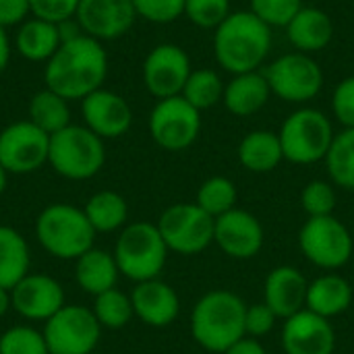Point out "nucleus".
Instances as JSON below:
<instances>
[{
    "instance_id": "7",
    "label": "nucleus",
    "mask_w": 354,
    "mask_h": 354,
    "mask_svg": "<svg viewBox=\"0 0 354 354\" xmlns=\"http://www.w3.org/2000/svg\"><path fill=\"white\" fill-rule=\"evenodd\" d=\"M278 137L284 160L299 166H309L326 160L336 133L332 120L322 110L301 108L282 122Z\"/></svg>"
},
{
    "instance_id": "1",
    "label": "nucleus",
    "mask_w": 354,
    "mask_h": 354,
    "mask_svg": "<svg viewBox=\"0 0 354 354\" xmlns=\"http://www.w3.org/2000/svg\"><path fill=\"white\" fill-rule=\"evenodd\" d=\"M108 75V54L102 44L89 35L60 44L56 54L46 64V87L71 100H83L102 89Z\"/></svg>"
},
{
    "instance_id": "42",
    "label": "nucleus",
    "mask_w": 354,
    "mask_h": 354,
    "mask_svg": "<svg viewBox=\"0 0 354 354\" xmlns=\"http://www.w3.org/2000/svg\"><path fill=\"white\" fill-rule=\"evenodd\" d=\"M332 110L344 129H354V77H346L334 91Z\"/></svg>"
},
{
    "instance_id": "47",
    "label": "nucleus",
    "mask_w": 354,
    "mask_h": 354,
    "mask_svg": "<svg viewBox=\"0 0 354 354\" xmlns=\"http://www.w3.org/2000/svg\"><path fill=\"white\" fill-rule=\"evenodd\" d=\"M6 176H8V172L2 168V164H0V195L4 193V189H6Z\"/></svg>"
},
{
    "instance_id": "41",
    "label": "nucleus",
    "mask_w": 354,
    "mask_h": 354,
    "mask_svg": "<svg viewBox=\"0 0 354 354\" xmlns=\"http://www.w3.org/2000/svg\"><path fill=\"white\" fill-rule=\"evenodd\" d=\"M81 0H29L31 15L50 23H62L77 15Z\"/></svg>"
},
{
    "instance_id": "29",
    "label": "nucleus",
    "mask_w": 354,
    "mask_h": 354,
    "mask_svg": "<svg viewBox=\"0 0 354 354\" xmlns=\"http://www.w3.org/2000/svg\"><path fill=\"white\" fill-rule=\"evenodd\" d=\"M95 232H114L127 226L129 205L122 195L114 191H97L83 207Z\"/></svg>"
},
{
    "instance_id": "43",
    "label": "nucleus",
    "mask_w": 354,
    "mask_h": 354,
    "mask_svg": "<svg viewBox=\"0 0 354 354\" xmlns=\"http://www.w3.org/2000/svg\"><path fill=\"white\" fill-rule=\"evenodd\" d=\"M31 12L29 0H0V27H10L21 23Z\"/></svg>"
},
{
    "instance_id": "12",
    "label": "nucleus",
    "mask_w": 354,
    "mask_h": 354,
    "mask_svg": "<svg viewBox=\"0 0 354 354\" xmlns=\"http://www.w3.org/2000/svg\"><path fill=\"white\" fill-rule=\"evenodd\" d=\"M201 131V112L183 95L166 97L156 104L149 114L151 139L166 151H183L191 147Z\"/></svg>"
},
{
    "instance_id": "9",
    "label": "nucleus",
    "mask_w": 354,
    "mask_h": 354,
    "mask_svg": "<svg viewBox=\"0 0 354 354\" xmlns=\"http://www.w3.org/2000/svg\"><path fill=\"white\" fill-rule=\"evenodd\" d=\"M214 224L216 218L197 203H174L162 212L156 226L168 251L191 257L214 245Z\"/></svg>"
},
{
    "instance_id": "8",
    "label": "nucleus",
    "mask_w": 354,
    "mask_h": 354,
    "mask_svg": "<svg viewBox=\"0 0 354 354\" xmlns=\"http://www.w3.org/2000/svg\"><path fill=\"white\" fill-rule=\"evenodd\" d=\"M299 249L311 266L338 272L353 259L354 239L348 226L336 216L307 218L299 232Z\"/></svg>"
},
{
    "instance_id": "46",
    "label": "nucleus",
    "mask_w": 354,
    "mask_h": 354,
    "mask_svg": "<svg viewBox=\"0 0 354 354\" xmlns=\"http://www.w3.org/2000/svg\"><path fill=\"white\" fill-rule=\"evenodd\" d=\"M10 307H12L10 305V290H6V288L0 286V317H4Z\"/></svg>"
},
{
    "instance_id": "18",
    "label": "nucleus",
    "mask_w": 354,
    "mask_h": 354,
    "mask_svg": "<svg viewBox=\"0 0 354 354\" xmlns=\"http://www.w3.org/2000/svg\"><path fill=\"white\" fill-rule=\"evenodd\" d=\"M75 19L85 35L93 39H116L124 35L135 19L133 0H81Z\"/></svg>"
},
{
    "instance_id": "10",
    "label": "nucleus",
    "mask_w": 354,
    "mask_h": 354,
    "mask_svg": "<svg viewBox=\"0 0 354 354\" xmlns=\"http://www.w3.org/2000/svg\"><path fill=\"white\" fill-rule=\"evenodd\" d=\"M102 336V326L93 311L81 305H64L44 328L50 354H89Z\"/></svg>"
},
{
    "instance_id": "24",
    "label": "nucleus",
    "mask_w": 354,
    "mask_h": 354,
    "mask_svg": "<svg viewBox=\"0 0 354 354\" xmlns=\"http://www.w3.org/2000/svg\"><path fill=\"white\" fill-rule=\"evenodd\" d=\"M272 95L270 83L263 73L251 71L234 75L232 81L224 87V106L234 116H251L259 112Z\"/></svg>"
},
{
    "instance_id": "16",
    "label": "nucleus",
    "mask_w": 354,
    "mask_h": 354,
    "mask_svg": "<svg viewBox=\"0 0 354 354\" xmlns=\"http://www.w3.org/2000/svg\"><path fill=\"white\" fill-rule=\"evenodd\" d=\"M280 344L284 354H334L336 330L330 319L303 309L284 319Z\"/></svg>"
},
{
    "instance_id": "5",
    "label": "nucleus",
    "mask_w": 354,
    "mask_h": 354,
    "mask_svg": "<svg viewBox=\"0 0 354 354\" xmlns=\"http://www.w3.org/2000/svg\"><path fill=\"white\" fill-rule=\"evenodd\" d=\"M168 247L151 222H131L127 224L114 245V259L120 276L133 282H147L160 278L166 268Z\"/></svg>"
},
{
    "instance_id": "31",
    "label": "nucleus",
    "mask_w": 354,
    "mask_h": 354,
    "mask_svg": "<svg viewBox=\"0 0 354 354\" xmlns=\"http://www.w3.org/2000/svg\"><path fill=\"white\" fill-rule=\"evenodd\" d=\"M324 162L338 189L354 191V129H344L334 137Z\"/></svg>"
},
{
    "instance_id": "22",
    "label": "nucleus",
    "mask_w": 354,
    "mask_h": 354,
    "mask_svg": "<svg viewBox=\"0 0 354 354\" xmlns=\"http://www.w3.org/2000/svg\"><path fill=\"white\" fill-rule=\"evenodd\" d=\"M353 299L354 290L351 282L338 272H326L309 282L305 309L332 322L351 309Z\"/></svg>"
},
{
    "instance_id": "6",
    "label": "nucleus",
    "mask_w": 354,
    "mask_h": 354,
    "mask_svg": "<svg viewBox=\"0 0 354 354\" xmlns=\"http://www.w3.org/2000/svg\"><path fill=\"white\" fill-rule=\"evenodd\" d=\"M106 162L102 137L87 127L68 124L50 137L48 164L56 174L68 180L93 178Z\"/></svg>"
},
{
    "instance_id": "45",
    "label": "nucleus",
    "mask_w": 354,
    "mask_h": 354,
    "mask_svg": "<svg viewBox=\"0 0 354 354\" xmlns=\"http://www.w3.org/2000/svg\"><path fill=\"white\" fill-rule=\"evenodd\" d=\"M8 60H10V41L4 27H0V73L6 68Z\"/></svg>"
},
{
    "instance_id": "15",
    "label": "nucleus",
    "mask_w": 354,
    "mask_h": 354,
    "mask_svg": "<svg viewBox=\"0 0 354 354\" xmlns=\"http://www.w3.org/2000/svg\"><path fill=\"white\" fill-rule=\"evenodd\" d=\"M191 73L189 54L176 44L156 46L143 62L145 87L158 100L180 95Z\"/></svg>"
},
{
    "instance_id": "2",
    "label": "nucleus",
    "mask_w": 354,
    "mask_h": 354,
    "mask_svg": "<svg viewBox=\"0 0 354 354\" xmlns=\"http://www.w3.org/2000/svg\"><path fill=\"white\" fill-rule=\"evenodd\" d=\"M272 50V27L251 10L230 12L214 33L218 64L232 75L257 71Z\"/></svg>"
},
{
    "instance_id": "20",
    "label": "nucleus",
    "mask_w": 354,
    "mask_h": 354,
    "mask_svg": "<svg viewBox=\"0 0 354 354\" xmlns=\"http://www.w3.org/2000/svg\"><path fill=\"white\" fill-rule=\"evenodd\" d=\"M309 280L295 266L274 268L263 282V303L276 313L278 319H288L305 309Z\"/></svg>"
},
{
    "instance_id": "38",
    "label": "nucleus",
    "mask_w": 354,
    "mask_h": 354,
    "mask_svg": "<svg viewBox=\"0 0 354 354\" xmlns=\"http://www.w3.org/2000/svg\"><path fill=\"white\" fill-rule=\"evenodd\" d=\"M303 8V0H251V12L270 27H286Z\"/></svg>"
},
{
    "instance_id": "27",
    "label": "nucleus",
    "mask_w": 354,
    "mask_h": 354,
    "mask_svg": "<svg viewBox=\"0 0 354 354\" xmlns=\"http://www.w3.org/2000/svg\"><path fill=\"white\" fill-rule=\"evenodd\" d=\"M60 44L62 41H60L58 25L37 17L23 23L15 37L17 52L33 62H44V60L48 62L56 54Z\"/></svg>"
},
{
    "instance_id": "32",
    "label": "nucleus",
    "mask_w": 354,
    "mask_h": 354,
    "mask_svg": "<svg viewBox=\"0 0 354 354\" xmlns=\"http://www.w3.org/2000/svg\"><path fill=\"white\" fill-rule=\"evenodd\" d=\"M195 203L203 212H207L212 218H220V216L228 214L230 209L239 207L236 205L239 203L236 185L226 176H212L205 183H201Z\"/></svg>"
},
{
    "instance_id": "35",
    "label": "nucleus",
    "mask_w": 354,
    "mask_h": 354,
    "mask_svg": "<svg viewBox=\"0 0 354 354\" xmlns=\"http://www.w3.org/2000/svg\"><path fill=\"white\" fill-rule=\"evenodd\" d=\"M338 205L336 185L328 180H311L301 191V207L309 218L334 216Z\"/></svg>"
},
{
    "instance_id": "14",
    "label": "nucleus",
    "mask_w": 354,
    "mask_h": 354,
    "mask_svg": "<svg viewBox=\"0 0 354 354\" xmlns=\"http://www.w3.org/2000/svg\"><path fill=\"white\" fill-rule=\"evenodd\" d=\"M263 243L266 230L255 214L234 207L228 214L216 218L214 245L230 259L249 261L261 253Z\"/></svg>"
},
{
    "instance_id": "39",
    "label": "nucleus",
    "mask_w": 354,
    "mask_h": 354,
    "mask_svg": "<svg viewBox=\"0 0 354 354\" xmlns=\"http://www.w3.org/2000/svg\"><path fill=\"white\" fill-rule=\"evenodd\" d=\"M137 17L151 23H172L185 15V0H133Z\"/></svg>"
},
{
    "instance_id": "48",
    "label": "nucleus",
    "mask_w": 354,
    "mask_h": 354,
    "mask_svg": "<svg viewBox=\"0 0 354 354\" xmlns=\"http://www.w3.org/2000/svg\"><path fill=\"white\" fill-rule=\"evenodd\" d=\"M89 354H97V353H89Z\"/></svg>"
},
{
    "instance_id": "17",
    "label": "nucleus",
    "mask_w": 354,
    "mask_h": 354,
    "mask_svg": "<svg viewBox=\"0 0 354 354\" xmlns=\"http://www.w3.org/2000/svg\"><path fill=\"white\" fill-rule=\"evenodd\" d=\"M12 309L29 322H48L64 303L62 286L46 274H27L10 288Z\"/></svg>"
},
{
    "instance_id": "30",
    "label": "nucleus",
    "mask_w": 354,
    "mask_h": 354,
    "mask_svg": "<svg viewBox=\"0 0 354 354\" xmlns=\"http://www.w3.org/2000/svg\"><path fill=\"white\" fill-rule=\"evenodd\" d=\"M29 120L41 129L46 135H54L71 124V110L68 102L54 93L52 89L37 91L29 102Z\"/></svg>"
},
{
    "instance_id": "33",
    "label": "nucleus",
    "mask_w": 354,
    "mask_h": 354,
    "mask_svg": "<svg viewBox=\"0 0 354 354\" xmlns=\"http://www.w3.org/2000/svg\"><path fill=\"white\" fill-rule=\"evenodd\" d=\"M224 83L220 79V75L212 68H199V71H193L183 87V97L193 106L197 108L199 112L201 110H207L212 106H216L222 97H224Z\"/></svg>"
},
{
    "instance_id": "25",
    "label": "nucleus",
    "mask_w": 354,
    "mask_h": 354,
    "mask_svg": "<svg viewBox=\"0 0 354 354\" xmlns=\"http://www.w3.org/2000/svg\"><path fill=\"white\" fill-rule=\"evenodd\" d=\"M118 266L112 253L91 247L75 261V280L91 297H97L106 290L116 288Z\"/></svg>"
},
{
    "instance_id": "19",
    "label": "nucleus",
    "mask_w": 354,
    "mask_h": 354,
    "mask_svg": "<svg viewBox=\"0 0 354 354\" xmlns=\"http://www.w3.org/2000/svg\"><path fill=\"white\" fill-rule=\"evenodd\" d=\"M85 127L102 139L122 137L133 124V112L124 97L114 91L97 89L81 100Z\"/></svg>"
},
{
    "instance_id": "4",
    "label": "nucleus",
    "mask_w": 354,
    "mask_h": 354,
    "mask_svg": "<svg viewBox=\"0 0 354 354\" xmlns=\"http://www.w3.org/2000/svg\"><path fill=\"white\" fill-rule=\"evenodd\" d=\"M95 230L83 209L71 203L48 205L35 222V236L56 259H79L93 247Z\"/></svg>"
},
{
    "instance_id": "28",
    "label": "nucleus",
    "mask_w": 354,
    "mask_h": 354,
    "mask_svg": "<svg viewBox=\"0 0 354 354\" xmlns=\"http://www.w3.org/2000/svg\"><path fill=\"white\" fill-rule=\"evenodd\" d=\"M31 266L27 241L10 226H0V286L10 290L19 284Z\"/></svg>"
},
{
    "instance_id": "40",
    "label": "nucleus",
    "mask_w": 354,
    "mask_h": 354,
    "mask_svg": "<svg viewBox=\"0 0 354 354\" xmlns=\"http://www.w3.org/2000/svg\"><path fill=\"white\" fill-rule=\"evenodd\" d=\"M276 313L261 301V303H255V305H247V311H245V334L249 338H263L268 336L274 328H276Z\"/></svg>"
},
{
    "instance_id": "44",
    "label": "nucleus",
    "mask_w": 354,
    "mask_h": 354,
    "mask_svg": "<svg viewBox=\"0 0 354 354\" xmlns=\"http://www.w3.org/2000/svg\"><path fill=\"white\" fill-rule=\"evenodd\" d=\"M224 354H268V351H266V346L257 338L245 336L236 344H232Z\"/></svg>"
},
{
    "instance_id": "21",
    "label": "nucleus",
    "mask_w": 354,
    "mask_h": 354,
    "mask_svg": "<svg viewBox=\"0 0 354 354\" xmlns=\"http://www.w3.org/2000/svg\"><path fill=\"white\" fill-rule=\"evenodd\" d=\"M131 301L135 317L149 328H168L180 313V299L176 290L160 278L139 282L131 292Z\"/></svg>"
},
{
    "instance_id": "26",
    "label": "nucleus",
    "mask_w": 354,
    "mask_h": 354,
    "mask_svg": "<svg viewBox=\"0 0 354 354\" xmlns=\"http://www.w3.org/2000/svg\"><path fill=\"white\" fill-rule=\"evenodd\" d=\"M284 160L282 143L278 133L272 131H253L243 137L239 145V162L245 170L255 174L272 172Z\"/></svg>"
},
{
    "instance_id": "23",
    "label": "nucleus",
    "mask_w": 354,
    "mask_h": 354,
    "mask_svg": "<svg viewBox=\"0 0 354 354\" xmlns=\"http://www.w3.org/2000/svg\"><path fill=\"white\" fill-rule=\"evenodd\" d=\"M286 33L297 52L313 54L328 48L334 37V23L326 10L317 6H303L286 25Z\"/></svg>"
},
{
    "instance_id": "37",
    "label": "nucleus",
    "mask_w": 354,
    "mask_h": 354,
    "mask_svg": "<svg viewBox=\"0 0 354 354\" xmlns=\"http://www.w3.org/2000/svg\"><path fill=\"white\" fill-rule=\"evenodd\" d=\"M185 15L203 29H216L230 15V0H185Z\"/></svg>"
},
{
    "instance_id": "34",
    "label": "nucleus",
    "mask_w": 354,
    "mask_h": 354,
    "mask_svg": "<svg viewBox=\"0 0 354 354\" xmlns=\"http://www.w3.org/2000/svg\"><path fill=\"white\" fill-rule=\"evenodd\" d=\"M91 311H93L95 319L100 322V326L108 328V330H120L135 317L131 297L118 288L97 295Z\"/></svg>"
},
{
    "instance_id": "13",
    "label": "nucleus",
    "mask_w": 354,
    "mask_h": 354,
    "mask_svg": "<svg viewBox=\"0 0 354 354\" xmlns=\"http://www.w3.org/2000/svg\"><path fill=\"white\" fill-rule=\"evenodd\" d=\"M50 135L31 120L8 124L0 133V164L6 172L29 174L48 162Z\"/></svg>"
},
{
    "instance_id": "36",
    "label": "nucleus",
    "mask_w": 354,
    "mask_h": 354,
    "mask_svg": "<svg viewBox=\"0 0 354 354\" xmlns=\"http://www.w3.org/2000/svg\"><path fill=\"white\" fill-rule=\"evenodd\" d=\"M0 354H50L44 332L15 326L0 336Z\"/></svg>"
},
{
    "instance_id": "3",
    "label": "nucleus",
    "mask_w": 354,
    "mask_h": 354,
    "mask_svg": "<svg viewBox=\"0 0 354 354\" xmlns=\"http://www.w3.org/2000/svg\"><path fill=\"white\" fill-rule=\"evenodd\" d=\"M247 303L232 290L216 288L205 292L191 311V336L207 353L224 354L245 338Z\"/></svg>"
},
{
    "instance_id": "11",
    "label": "nucleus",
    "mask_w": 354,
    "mask_h": 354,
    "mask_svg": "<svg viewBox=\"0 0 354 354\" xmlns=\"http://www.w3.org/2000/svg\"><path fill=\"white\" fill-rule=\"evenodd\" d=\"M270 89L284 102L305 104L322 91L324 71L322 66L303 52H292L276 58L263 71Z\"/></svg>"
}]
</instances>
